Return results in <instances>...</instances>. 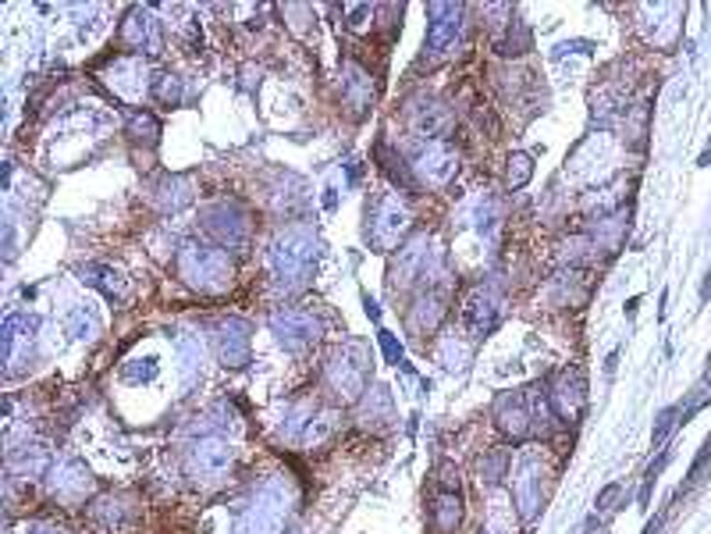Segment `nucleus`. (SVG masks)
Segmentation results:
<instances>
[{
	"label": "nucleus",
	"instance_id": "f257e3e1",
	"mask_svg": "<svg viewBox=\"0 0 711 534\" xmlns=\"http://www.w3.org/2000/svg\"><path fill=\"white\" fill-rule=\"evenodd\" d=\"M178 271L193 289L207 293V296H218V293L231 289V278H235V267H231L225 250L221 246H199V242H189L178 253Z\"/></svg>",
	"mask_w": 711,
	"mask_h": 534
},
{
	"label": "nucleus",
	"instance_id": "f03ea898",
	"mask_svg": "<svg viewBox=\"0 0 711 534\" xmlns=\"http://www.w3.org/2000/svg\"><path fill=\"white\" fill-rule=\"evenodd\" d=\"M317 261V239L310 229H289V232L278 235L274 250H271V271L278 282H289V285H299L310 267Z\"/></svg>",
	"mask_w": 711,
	"mask_h": 534
},
{
	"label": "nucleus",
	"instance_id": "7ed1b4c3",
	"mask_svg": "<svg viewBox=\"0 0 711 534\" xmlns=\"http://www.w3.org/2000/svg\"><path fill=\"white\" fill-rule=\"evenodd\" d=\"M203 221H207V232L221 242V250H225V246L228 250H231V246H242V242L249 239V232H253L249 210L235 200L210 203L207 214H203Z\"/></svg>",
	"mask_w": 711,
	"mask_h": 534
},
{
	"label": "nucleus",
	"instance_id": "20e7f679",
	"mask_svg": "<svg viewBox=\"0 0 711 534\" xmlns=\"http://www.w3.org/2000/svg\"><path fill=\"white\" fill-rule=\"evenodd\" d=\"M406 225H409V210H406V203H398L395 197H381L366 210V235L381 250H391L402 239Z\"/></svg>",
	"mask_w": 711,
	"mask_h": 534
},
{
	"label": "nucleus",
	"instance_id": "39448f33",
	"mask_svg": "<svg viewBox=\"0 0 711 534\" xmlns=\"http://www.w3.org/2000/svg\"><path fill=\"white\" fill-rule=\"evenodd\" d=\"M417 175H420V182L427 186H449L455 175V167H459V157H455V150L445 143V139H438V143H430L427 150H423L420 157H417Z\"/></svg>",
	"mask_w": 711,
	"mask_h": 534
},
{
	"label": "nucleus",
	"instance_id": "423d86ee",
	"mask_svg": "<svg viewBox=\"0 0 711 534\" xmlns=\"http://www.w3.org/2000/svg\"><path fill=\"white\" fill-rule=\"evenodd\" d=\"M427 15H430V29H427V50L430 54H445L449 47L455 43V36H459V18H462V7H455V4H430L427 7Z\"/></svg>",
	"mask_w": 711,
	"mask_h": 534
},
{
	"label": "nucleus",
	"instance_id": "0eeeda50",
	"mask_svg": "<svg viewBox=\"0 0 711 534\" xmlns=\"http://www.w3.org/2000/svg\"><path fill=\"white\" fill-rule=\"evenodd\" d=\"M228 464H231V449H228L221 438L199 442L193 449V456H189V470H193L196 481H221Z\"/></svg>",
	"mask_w": 711,
	"mask_h": 534
},
{
	"label": "nucleus",
	"instance_id": "6e6552de",
	"mask_svg": "<svg viewBox=\"0 0 711 534\" xmlns=\"http://www.w3.org/2000/svg\"><path fill=\"white\" fill-rule=\"evenodd\" d=\"M274 332L278 338L289 346V349H302V346H310V342H317V321L310 317V314H302V310H285V314H274Z\"/></svg>",
	"mask_w": 711,
	"mask_h": 534
},
{
	"label": "nucleus",
	"instance_id": "1a4fd4ad",
	"mask_svg": "<svg viewBox=\"0 0 711 534\" xmlns=\"http://www.w3.org/2000/svg\"><path fill=\"white\" fill-rule=\"evenodd\" d=\"M122 43L129 47V50H146V54H157L161 50V33H157V22L146 15V11H129V18H125V26H122Z\"/></svg>",
	"mask_w": 711,
	"mask_h": 534
},
{
	"label": "nucleus",
	"instance_id": "9d476101",
	"mask_svg": "<svg viewBox=\"0 0 711 534\" xmlns=\"http://www.w3.org/2000/svg\"><path fill=\"white\" fill-rule=\"evenodd\" d=\"M327 381H331V389L342 396V400H356L359 392H363V381H366V368L359 364V360H349V357H334L331 360V368H327Z\"/></svg>",
	"mask_w": 711,
	"mask_h": 534
},
{
	"label": "nucleus",
	"instance_id": "9b49d317",
	"mask_svg": "<svg viewBox=\"0 0 711 534\" xmlns=\"http://www.w3.org/2000/svg\"><path fill=\"white\" fill-rule=\"evenodd\" d=\"M583 378L573 370V378L569 374H562V381L555 385V392H551V402H555V410L566 417V421H577L583 413Z\"/></svg>",
	"mask_w": 711,
	"mask_h": 534
},
{
	"label": "nucleus",
	"instance_id": "f8f14e48",
	"mask_svg": "<svg viewBox=\"0 0 711 534\" xmlns=\"http://www.w3.org/2000/svg\"><path fill=\"white\" fill-rule=\"evenodd\" d=\"M246 332L249 328L239 325V321H228L221 328V360L228 368H242L246 364V357H249V335Z\"/></svg>",
	"mask_w": 711,
	"mask_h": 534
},
{
	"label": "nucleus",
	"instance_id": "ddd939ff",
	"mask_svg": "<svg viewBox=\"0 0 711 534\" xmlns=\"http://www.w3.org/2000/svg\"><path fill=\"white\" fill-rule=\"evenodd\" d=\"M430 520L441 534H452L459 528V496L455 492H438L434 509H430Z\"/></svg>",
	"mask_w": 711,
	"mask_h": 534
},
{
	"label": "nucleus",
	"instance_id": "4468645a",
	"mask_svg": "<svg viewBox=\"0 0 711 534\" xmlns=\"http://www.w3.org/2000/svg\"><path fill=\"white\" fill-rule=\"evenodd\" d=\"M498 424H502V432L513 434V438H526V432H530V421H526L523 402L519 400L502 402V406H498Z\"/></svg>",
	"mask_w": 711,
	"mask_h": 534
},
{
	"label": "nucleus",
	"instance_id": "2eb2a0df",
	"mask_svg": "<svg viewBox=\"0 0 711 534\" xmlns=\"http://www.w3.org/2000/svg\"><path fill=\"white\" fill-rule=\"evenodd\" d=\"M466 317H470V325H473V332L484 335L494 328V321H498V306L491 296H473L470 300V310H466Z\"/></svg>",
	"mask_w": 711,
	"mask_h": 534
},
{
	"label": "nucleus",
	"instance_id": "dca6fc26",
	"mask_svg": "<svg viewBox=\"0 0 711 534\" xmlns=\"http://www.w3.org/2000/svg\"><path fill=\"white\" fill-rule=\"evenodd\" d=\"M417 125H420L427 135H445L449 133V125H452V118H449V111H445V107H438V103H423L420 114H417Z\"/></svg>",
	"mask_w": 711,
	"mask_h": 534
},
{
	"label": "nucleus",
	"instance_id": "f3484780",
	"mask_svg": "<svg viewBox=\"0 0 711 534\" xmlns=\"http://www.w3.org/2000/svg\"><path fill=\"white\" fill-rule=\"evenodd\" d=\"M86 488H90V474H86V470H82V467H75V464L68 467V474H65V477H61V481L54 477V492H58L61 499H68L71 492H75V496H82Z\"/></svg>",
	"mask_w": 711,
	"mask_h": 534
},
{
	"label": "nucleus",
	"instance_id": "a211bd4d",
	"mask_svg": "<svg viewBox=\"0 0 711 534\" xmlns=\"http://www.w3.org/2000/svg\"><path fill=\"white\" fill-rule=\"evenodd\" d=\"M129 135L135 139V143H143V139H146V143H157L161 125H157V118H154V114H146V111H143V114H135V118H132Z\"/></svg>",
	"mask_w": 711,
	"mask_h": 534
},
{
	"label": "nucleus",
	"instance_id": "6ab92c4d",
	"mask_svg": "<svg viewBox=\"0 0 711 534\" xmlns=\"http://www.w3.org/2000/svg\"><path fill=\"white\" fill-rule=\"evenodd\" d=\"M534 175V165H530V157L526 154H513L509 157V186L519 189V186H526V178Z\"/></svg>",
	"mask_w": 711,
	"mask_h": 534
},
{
	"label": "nucleus",
	"instance_id": "aec40b11",
	"mask_svg": "<svg viewBox=\"0 0 711 534\" xmlns=\"http://www.w3.org/2000/svg\"><path fill=\"white\" fill-rule=\"evenodd\" d=\"M157 97H161L164 103H178V97H182V86H178V79L175 75H164L161 79V86H157Z\"/></svg>",
	"mask_w": 711,
	"mask_h": 534
}]
</instances>
